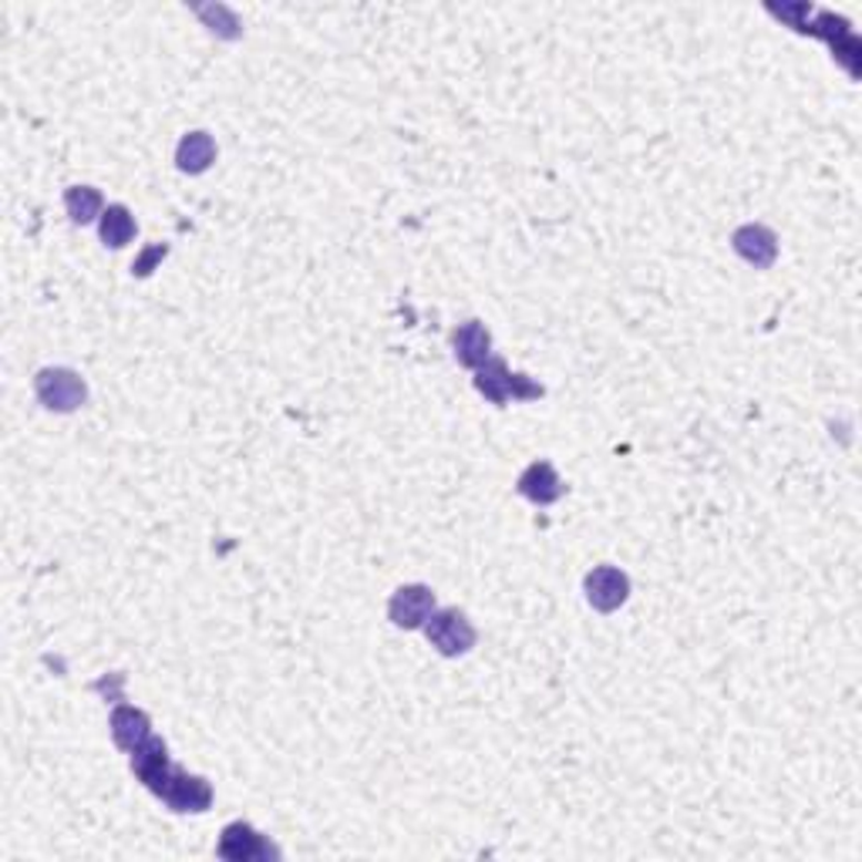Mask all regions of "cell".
<instances>
[{"label":"cell","instance_id":"1","mask_svg":"<svg viewBox=\"0 0 862 862\" xmlns=\"http://www.w3.org/2000/svg\"><path fill=\"white\" fill-rule=\"evenodd\" d=\"M155 796L172 809V812H206L213 805V789L199 774H186L183 768L172 764L165 771V779L158 782Z\"/></svg>","mask_w":862,"mask_h":862},{"label":"cell","instance_id":"2","mask_svg":"<svg viewBox=\"0 0 862 862\" xmlns=\"http://www.w3.org/2000/svg\"><path fill=\"white\" fill-rule=\"evenodd\" d=\"M424 634L442 657H459L469 654L475 647V627L469 624V617L455 607L449 610H435L424 624Z\"/></svg>","mask_w":862,"mask_h":862},{"label":"cell","instance_id":"3","mask_svg":"<svg viewBox=\"0 0 862 862\" xmlns=\"http://www.w3.org/2000/svg\"><path fill=\"white\" fill-rule=\"evenodd\" d=\"M34 391L48 411H61V414L78 411L84 401H89V388H84L81 374H74L68 368H44L34 381Z\"/></svg>","mask_w":862,"mask_h":862},{"label":"cell","instance_id":"4","mask_svg":"<svg viewBox=\"0 0 862 862\" xmlns=\"http://www.w3.org/2000/svg\"><path fill=\"white\" fill-rule=\"evenodd\" d=\"M475 388H479L492 404H505L509 398L526 401V398H540V394H543V388L533 384L526 374H509V368H505L502 361H485V365L479 368Z\"/></svg>","mask_w":862,"mask_h":862},{"label":"cell","instance_id":"5","mask_svg":"<svg viewBox=\"0 0 862 862\" xmlns=\"http://www.w3.org/2000/svg\"><path fill=\"white\" fill-rule=\"evenodd\" d=\"M435 614V593H431L428 586L421 583H411V586H401L391 603H388V617L394 627L401 630H418L428 624V617Z\"/></svg>","mask_w":862,"mask_h":862},{"label":"cell","instance_id":"6","mask_svg":"<svg viewBox=\"0 0 862 862\" xmlns=\"http://www.w3.org/2000/svg\"><path fill=\"white\" fill-rule=\"evenodd\" d=\"M627 596H630V579L617 566H596L586 576V599H589V607L599 610V614L620 610L627 603Z\"/></svg>","mask_w":862,"mask_h":862},{"label":"cell","instance_id":"7","mask_svg":"<svg viewBox=\"0 0 862 862\" xmlns=\"http://www.w3.org/2000/svg\"><path fill=\"white\" fill-rule=\"evenodd\" d=\"M731 246L741 260H748L758 270H768L774 264V256H779V236H774L768 226H758V223H748V226L735 229Z\"/></svg>","mask_w":862,"mask_h":862},{"label":"cell","instance_id":"8","mask_svg":"<svg viewBox=\"0 0 862 862\" xmlns=\"http://www.w3.org/2000/svg\"><path fill=\"white\" fill-rule=\"evenodd\" d=\"M219 855L223 859H233V862H249V859H270L277 855L274 845L256 832L253 825L246 822H233L223 829V839H219Z\"/></svg>","mask_w":862,"mask_h":862},{"label":"cell","instance_id":"9","mask_svg":"<svg viewBox=\"0 0 862 862\" xmlns=\"http://www.w3.org/2000/svg\"><path fill=\"white\" fill-rule=\"evenodd\" d=\"M172 768V761H168V748H165V741L162 738H148V741H142L138 748H135V755H132V771L142 779V786L148 789V792H155L158 789V782L165 779V771Z\"/></svg>","mask_w":862,"mask_h":862},{"label":"cell","instance_id":"10","mask_svg":"<svg viewBox=\"0 0 862 862\" xmlns=\"http://www.w3.org/2000/svg\"><path fill=\"white\" fill-rule=\"evenodd\" d=\"M452 348H455V358H459V365H465V368H482L485 361H489V351H492V337H489V330L479 324V320H469V324H462L459 330H455V337H452Z\"/></svg>","mask_w":862,"mask_h":862},{"label":"cell","instance_id":"11","mask_svg":"<svg viewBox=\"0 0 862 862\" xmlns=\"http://www.w3.org/2000/svg\"><path fill=\"white\" fill-rule=\"evenodd\" d=\"M563 479L556 475V469L550 462H533L523 475H520V492L536 502V505H550L563 495Z\"/></svg>","mask_w":862,"mask_h":862},{"label":"cell","instance_id":"12","mask_svg":"<svg viewBox=\"0 0 862 862\" xmlns=\"http://www.w3.org/2000/svg\"><path fill=\"white\" fill-rule=\"evenodd\" d=\"M112 738H115V745L119 748H125V751H135L142 741H148L152 738V725H148V715H142V711H135V708H115V715H112Z\"/></svg>","mask_w":862,"mask_h":862},{"label":"cell","instance_id":"13","mask_svg":"<svg viewBox=\"0 0 862 862\" xmlns=\"http://www.w3.org/2000/svg\"><path fill=\"white\" fill-rule=\"evenodd\" d=\"M176 162H179L183 172H189V176H199V172H206V168L216 162V142H213V135H206V132H189V135L179 142Z\"/></svg>","mask_w":862,"mask_h":862},{"label":"cell","instance_id":"14","mask_svg":"<svg viewBox=\"0 0 862 862\" xmlns=\"http://www.w3.org/2000/svg\"><path fill=\"white\" fill-rule=\"evenodd\" d=\"M64 209H68L71 223L89 226V223H95V216L102 213V193L92 189V186H71V189L64 193Z\"/></svg>","mask_w":862,"mask_h":862},{"label":"cell","instance_id":"15","mask_svg":"<svg viewBox=\"0 0 862 862\" xmlns=\"http://www.w3.org/2000/svg\"><path fill=\"white\" fill-rule=\"evenodd\" d=\"M102 243L105 246H112V249H122V246H129L132 243V236H135V219H132V213L125 209V206H109L105 213H102Z\"/></svg>","mask_w":862,"mask_h":862},{"label":"cell","instance_id":"16","mask_svg":"<svg viewBox=\"0 0 862 862\" xmlns=\"http://www.w3.org/2000/svg\"><path fill=\"white\" fill-rule=\"evenodd\" d=\"M162 256H165V246H152V249H148V253L142 256V260H138V264H135L132 270H135L138 277H145V274L152 270V264H155V260H162Z\"/></svg>","mask_w":862,"mask_h":862}]
</instances>
